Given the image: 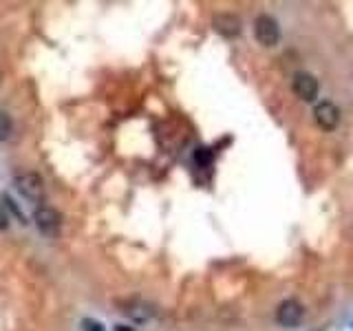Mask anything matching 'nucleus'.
<instances>
[{
	"instance_id": "f257e3e1",
	"label": "nucleus",
	"mask_w": 353,
	"mask_h": 331,
	"mask_svg": "<svg viewBox=\"0 0 353 331\" xmlns=\"http://www.w3.org/2000/svg\"><path fill=\"white\" fill-rule=\"evenodd\" d=\"M16 190L31 203L44 201V179L38 172H20L14 179Z\"/></svg>"
},
{
	"instance_id": "f03ea898",
	"label": "nucleus",
	"mask_w": 353,
	"mask_h": 331,
	"mask_svg": "<svg viewBox=\"0 0 353 331\" xmlns=\"http://www.w3.org/2000/svg\"><path fill=\"white\" fill-rule=\"evenodd\" d=\"M254 38L259 40V44L263 47H276L281 42V27H279V20L268 16V14H261L254 20Z\"/></svg>"
},
{
	"instance_id": "7ed1b4c3",
	"label": "nucleus",
	"mask_w": 353,
	"mask_h": 331,
	"mask_svg": "<svg viewBox=\"0 0 353 331\" xmlns=\"http://www.w3.org/2000/svg\"><path fill=\"white\" fill-rule=\"evenodd\" d=\"M33 221H36V228L40 230V234L44 237H58L60 232V225H62V219L60 214L55 212L53 208L49 205H40L36 208V212H33Z\"/></svg>"
},
{
	"instance_id": "20e7f679",
	"label": "nucleus",
	"mask_w": 353,
	"mask_h": 331,
	"mask_svg": "<svg viewBox=\"0 0 353 331\" xmlns=\"http://www.w3.org/2000/svg\"><path fill=\"white\" fill-rule=\"evenodd\" d=\"M305 318V307L296 301V298H287V301H283L279 305V309H276V320H279L281 327H298L303 323Z\"/></svg>"
},
{
	"instance_id": "39448f33",
	"label": "nucleus",
	"mask_w": 353,
	"mask_h": 331,
	"mask_svg": "<svg viewBox=\"0 0 353 331\" xmlns=\"http://www.w3.org/2000/svg\"><path fill=\"white\" fill-rule=\"evenodd\" d=\"M292 88H294V93L303 99V102H316V99H318V91H320V84H318V80H316L312 73L301 71V73L294 75Z\"/></svg>"
},
{
	"instance_id": "423d86ee",
	"label": "nucleus",
	"mask_w": 353,
	"mask_h": 331,
	"mask_svg": "<svg viewBox=\"0 0 353 331\" xmlns=\"http://www.w3.org/2000/svg\"><path fill=\"white\" fill-rule=\"evenodd\" d=\"M314 119L320 128L329 132L340 124V108L331 102V99H323V102H318L314 108Z\"/></svg>"
},
{
	"instance_id": "0eeeda50",
	"label": "nucleus",
	"mask_w": 353,
	"mask_h": 331,
	"mask_svg": "<svg viewBox=\"0 0 353 331\" xmlns=\"http://www.w3.org/2000/svg\"><path fill=\"white\" fill-rule=\"evenodd\" d=\"M212 27L214 31L219 33V36H223V38H239L241 36V31H243V22L236 14H216L212 18Z\"/></svg>"
},
{
	"instance_id": "6e6552de",
	"label": "nucleus",
	"mask_w": 353,
	"mask_h": 331,
	"mask_svg": "<svg viewBox=\"0 0 353 331\" xmlns=\"http://www.w3.org/2000/svg\"><path fill=\"white\" fill-rule=\"evenodd\" d=\"M121 314L128 316L130 320H135V323H148V320L154 318V307L146 301H141V298H130L124 305H121Z\"/></svg>"
},
{
	"instance_id": "1a4fd4ad",
	"label": "nucleus",
	"mask_w": 353,
	"mask_h": 331,
	"mask_svg": "<svg viewBox=\"0 0 353 331\" xmlns=\"http://www.w3.org/2000/svg\"><path fill=\"white\" fill-rule=\"evenodd\" d=\"M11 130H14V121H11V115L0 106V141H5L11 137Z\"/></svg>"
},
{
	"instance_id": "9d476101",
	"label": "nucleus",
	"mask_w": 353,
	"mask_h": 331,
	"mask_svg": "<svg viewBox=\"0 0 353 331\" xmlns=\"http://www.w3.org/2000/svg\"><path fill=\"white\" fill-rule=\"evenodd\" d=\"M82 331H106V329H104L102 323H99V320L84 318V320H82Z\"/></svg>"
},
{
	"instance_id": "9b49d317",
	"label": "nucleus",
	"mask_w": 353,
	"mask_h": 331,
	"mask_svg": "<svg viewBox=\"0 0 353 331\" xmlns=\"http://www.w3.org/2000/svg\"><path fill=\"white\" fill-rule=\"evenodd\" d=\"M9 228V212H7V203H3L0 199V232H5Z\"/></svg>"
},
{
	"instance_id": "f8f14e48",
	"label": "nucleus",
	"mask_w": 353,
	"mask_h": 331,
	"mask_svg": "<svg viewBox=\"0 0 353 331\" xmlns=\"http://www.w3.org/2000/svg\"><path fill=\"white\" fill-rule=\"evenodd\" d=\"M0 84H3V69H0Z\"/></svg>"
}]
</instances>
